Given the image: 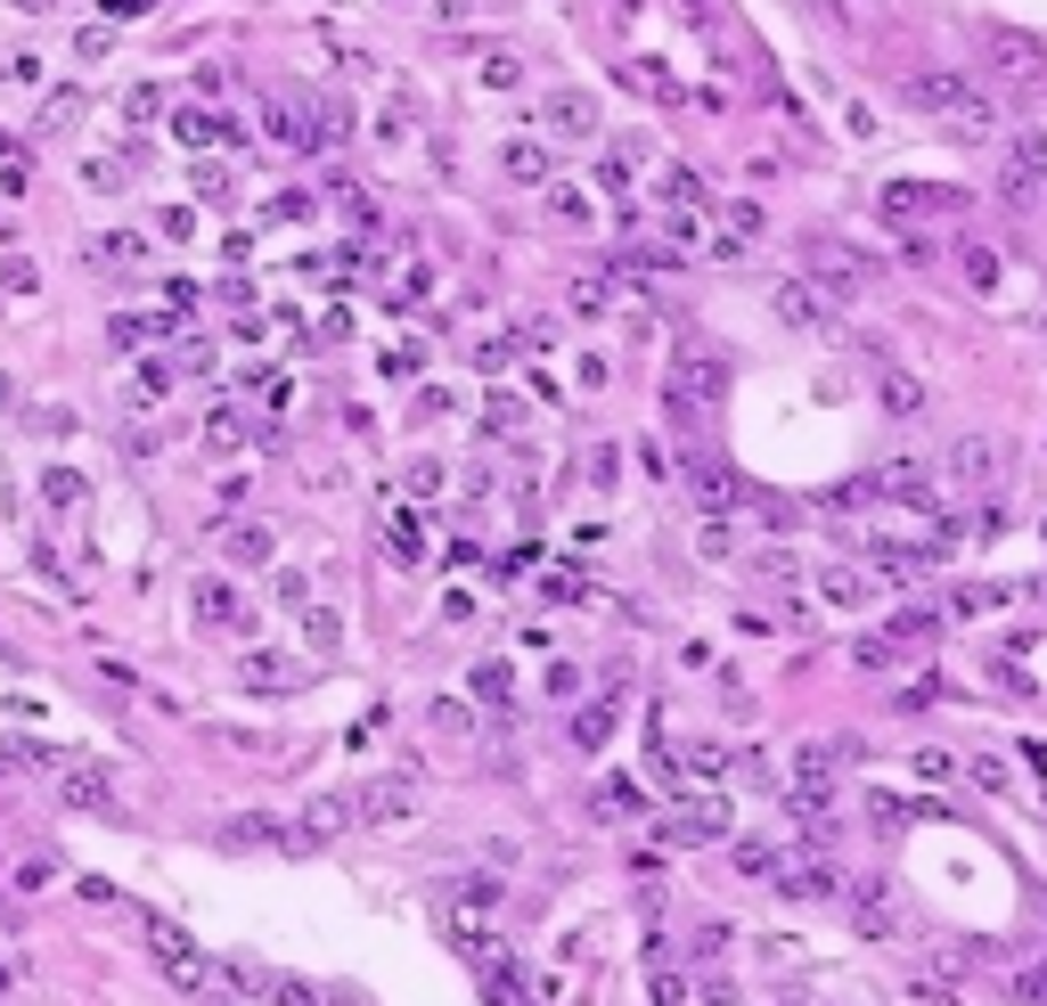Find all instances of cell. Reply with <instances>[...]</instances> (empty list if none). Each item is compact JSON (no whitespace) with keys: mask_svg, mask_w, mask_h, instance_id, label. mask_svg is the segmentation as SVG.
Returning <instances> with one entry per match:
<instances>
[{"mask_svg":"<svg viewBox=\"0 0 1047 1006\" xmlns=\"http://www.w3.org/2000/svg\"><path fill=\"white\" fill-rule=\"evenodd\" d=\"M909 107L916 115H933L941 132H957V139H998V107L974 91L957 66H925V74H909Z\"/></svg>","mask_w":1047,"mask_h":1006,"instance_id":"1","label":"cell"},{"mask_svg":"<svg viewBox=\"0 0 1047 1006\" xmlns=\"http://www.w3.org/2000/svg\"><path fill=\"white\" fill-rule=\"evenodd\" d=\"M139 933H148V957L164 966V982H173V991H197V998H221V991H238V982H229L214 957L197 950V941H188L173 916H139Z\"/></svg>","mask_w":1047,"mask_h":1006,"instance_id":"2","label":"cell"},{"mask_svg":"<svg viewBox=\"0 0 1047 1006\" xmlns=\"http://www.w3.org/2000/svg\"><path fill=\"white\" fill-rule=\"evenodd\" d=\"M728 794L721 786H680V819H663V843H721L728 834Z\"/></svg>","mask_w":1047,"mask_h":1006,"instance_id":"3","label":"cell"},{"mask_svg":"<svg viewBox=\"0 0 1047 1006\" xmlns=\"http://www.w3.org/2000/svg\"><path fill=\"white\" fill-rule=\"evenodd\" d=\"M998 197L1007 205H1047V132H1015L1007 164H998Z\"/></svg>","mask_w":1047,"mask_h":1006,"instance_id":"4","label":"cell"},{"mask_svg":"<svg viewBox=\"0 0 1047 1006\" xmlns=\"http://www.w3.org/2000/svg\"><path fill=\"white\" fill-rule=\"evenodd\" d=\"M58 794H66L74 810H91V819H123V794H115V769H107V761H82V753H66Z\"/></svg>","mask_w":1047,"mask_h":1006,"instance_id":"5","label":"cell"},{"mask_svg":"<svg viewBox=\"0 0 1047 1006\" xmlns=\"http://www.w3.org/2000/svg\"><path fill=\"white\" fill-rule=\"evenodd\" d=\"M221 843H229V851H303V827L279 819V810H229V819H221Z\"/></svg>","mask_w":1047,"mask_h":1006,"instance_id":"6","label":"cell"},{"mask_svg":"<svg viewBox=\"0 0 1047 1006\" xmlns=\"http://www.w3.org/2000/svg\"><path fill=\"white\" fill-rule=\"evenodd\" d=\"M769 311H778L786 328H802V335H827L835 328V295H827L819 279H778V287H769Z\"/></svg>","mask_w":1047,"mask_h":1006,"instance_id":"7","label":"cell"},{"mask_svg":"<svg viewBox=\"0 0 1047 1006\" xmlns=\"http://www.w3.org/2000/svg\"><path fill=\"white\" fill-rule=\"evenodd\" d=\"M352 810H361V827H393L417 810V769H393V778H369L352 794Z\"/></svg>","mask_w":1047,"mask_h":1006,"instance_id":"8","label":"cell"},{"mask_svg":"<svg viewBox=\"0 0 1047 1006\" xmlns=\"http://www.w3.org/2000/svg\"><path fill=\"white\" fill-rule=\"evenodd\" d=\"M721 385H728V361H721V352H704V344H680V369H672V393H680V409H696V402H721Z\"/></svg>","mask_w":1047,"mask_h":1006,"instance_id":"9","label":"cell"},{"mask_svg":"<svg viewBox=\"0 0 1047 1006\" xmlns=\"http://www.w3.org/2000/svg\"><path fill=\"white\" fill-rule=\"evenodd\" d=\"M262 132L279 139V148H328L320 139V107H303V98H287V91L262 98Z\"/></svg>","mask_w":1047,"mask_h":1006,"instance_id":"10","label":"cell"},{"mask_svg":"<svg viewBox=\"0 0 1047 1006\" xmlns=\"http://www.w3.org/2000/svg\"><path fill=\"white\" fill-rule=\"evenodd\" d=\"M188 614H197V631H246V598L229 590L221 573H205L197 590H188Z\"/></svg>","mask_w":1047,"mask_h":1006,"instance_id":"11","label":"cell"},{"mask_svg":"<svg viewBox=\"0 0 1047 1006\" xmlns=\"http://www.w3.org/2000/svg\"><path fill=\"white\" fill-rule=\"evenodd\" d=\"M173 139L188 156L197 148H238V123H229L221 107H197V98H188V107H173Z\"/></svg>","mask_w":1047,"mask_h":1006,"instance_id":"12","label":"cell"},{"mask_svg":"<svg viewBox=\"0 0 1047 1006\" xmlns=\"http://www.w3.org/2000/svg\"><path fill=\"white\" fill-rule=\"evenodd\" d=\"M540 132L549 139H590L598 132V98L590 91H549L540 98Z\"/></svg>","mask_w":1047,"mask_h":1006,"instance_id":"13","label":"cell"},{"mask_svg":"<svg viewBox=\"0 0 1047 1006\" xmlns=\"http://www.w3.org/2000/svg\"><path fill=\"white\" fill-rule=\"evenodd\" d=\"M884 214L909 221V214H966V188H933V180H892L884 188Z\"/></svg>","mask_w":1047,"mask_h":1006,"instance_id":"14","label":"cell"},{"mask_svg":"<svg viewBox=\"0 0 1047 1006\" xmlns=\"http://www.w3.org/2000/svg\"><path fill=\"white\" fill-rule=\"evenodd\" d=\"M296 827H303V851H328L344 827H361V810H352V794H320V802H311Z\"/></svg>","mask_w":1047,"mask_h":1006,"instance_id":"15","label":"cell"},{"mask_svg":"<svg viewBox=\"0 0 1047 1006\" xmlns=\"http://www.w3.org/2000/svg\"><path fill=\"white\" fill-rule=\"evenodd\" d=\"M221 549H229V564H270L279 557V532L270 523H221Z\"/></svg>","mask_w":1047,"mask_h":1006,"instance_id":"16","label":"cell"},{"mask_svg":"<svg viewBox=\"0 0 1047 1006\" xmlns=\"http://www.w3.org/2000/svg\"><path fill=\"white\" fill-rule=\"evenodd\" d=\"M810 279H819V287H827L835 303H851V295H860V287H868V270H860V255H835V246H827V255L810 262Z\"/></svg>","mask_w":1047,"mask_h":1006,"instance_id":"17","label":"cell"},{"mask_svg":"<svg viewBox=\"0 0 1047 1006\" xmlns=\"http://www.w3.org/2000/svg\"><path fill=\"white\" fill-rule=\"evenodd\" d=\"M499 173L524 180V188H549V180H557V173H549V148H540V139H508V148H499Z\"/></svg>","mask_w":1047,"mask_h":1006,"instance_id":"18","label":"cell"},{"mask_svg":"<svg viewBox=\"0 0 1047 1006\" xmlns=\"http://www.w3.org/2000/svg\"><path fill=\"white\" fill-rule=\"evenodd\" d=\"M663 205H672V214H704L712 205V188H704V173H687V164H663Z\"/></svg>","mask_w":1047,"mask_h":1006,"instance_id":"19","label":"cell"},{"mask_svg":"<svg viewBox=\"0 0 1047 1006\" xmlns=\"http://www.w3.org/2000/svg\"><path fill=\"white\" fill-rule=\"evenodd\" d=\"M385 549H393V564H417V557H426V516H417V508H393V516H385Z\"/></svg>","mask_w":1047,"mask_h":1006,"instance_id":"20","label":"cell"},{"mask_svg":"<svg viewBox=\"0 0 1047 1006\" xmlns=\"http://www.w3.org/2000/svg\"><path fill=\"white\" fill-rule=\"evenodd\" d=\"M819 590H827V605H868L875 598V573H868V564H827Z\"/></svg>","mask_w":1047,"mask_h":1006,"instance_id":"21","label":"cell"},{"mask_svg":"<svg viewBox=\"0 0 1047 1006\" xmlns=\"http://www.w3.org/2000/svg\"><path fill=\"white\" fill-rule=\"evenodd\" d=\"M540 197H549V221H564V229H590V221H598L590 188H573V180H549Z\"/></svg>","mask_w":1047,"mask_h":1006,"instance_id":"22","label":"cell"},{"mask_svg":"<svg viewBox=\"0 0 1047 1006\" xmlns=\"http://www.w3.org/2000/svg\"><path fill=\"white\" fill-rule=\"evenodd\" d=\"M605 737H614V687H605V696H590V704L573 712V745H581V753H598Z\"/></svg>","mask_w":1047,"mask_h":1006,"instance_id":"23","label":"cell"},{"mask_svg":"<svg viewBox=\"0 0 1047 1006\" xmlns=\"http://www.w3.org/2000/svg\"><path fill=\"white\" fill-rule=\"evenodd\" d=\"M991 475H998V450L982 443V434H966V443L950 450V484H991Z\"/></svg>","mask_w":1047,"mask_h":1006,"instance_id":"24","label":"cell"},{"mask_svg":"<svg viewBox=\"0 0 1047 1006\" xmlns=\"http://www.w3.org/2000/svg\"><path fill=\"white\" fill-rule=\"evenodd\" d=\"M875 393H884L892 417H925V385H916L909 369H884V376H875Z\"/></svg>","mask_w":1047,"mask_h":1006,"instance_id":"25","label":"cell"},{"mask_svg":"<svg viewBox=\"0 0 1047 1006\" xmlns=\"http://www.w3.org/2000/svg\"><path fill=\"white\" fill-rule=\"evenodd\" d=\"M197 443L205 450H246V417L229 409V402H214V409H205V426H197Z\"/></svg>","mask_w":1047,"mask_h":1006,"instance_id":"26","label":"cell"},{"mask_svg":"<svg viewBox=\"0 0 1047 1006\" xmlns=\"http://www.w3.org/2000/svg\"><path fill=\"white\" fill-rule=\"evenodd\" d=\"M164 385H173V369H164V361H139V369H132V385H123V409H156V402H164Z\"/></svg>","mask_w":1047,"mask_h":1006,"instance_id":"27","label":"cell"},{"mask_svg":"<svg viewBox=\"0 0 1047 1006\" xmlns=\"http://www.w3.org/2000/svg\"><path fill=\"white\" fill-rule=\"evenodd\" d=\"M590 810H598V819H639V810H646V794H639L631 778H605Z\"/></svg>","mask_w":1047,"mask_h":1006,"instance_id":"28","label":"cell"},{"mask_svg":"<svg viewBox=\"0 0 1047 1006\" xmlns=\"http://www.w3.org/2000/svg\"><path fill=\"white\" fill-rule=\"evenodd\" d=\"M467 687H475V696H484L491 712H508V696H516V687H508V663H499V655L475 663V671H467Z\"/></svg>","mask_w":1047,"mask_h":1006,"instance_id":"29","label":"cell"},{"mask_svg":"<svg viewBox=\"0 0 1047 1006\" xmlns=\"http://www.w3.org/2000/svg\"><path fill=\"white\" fill-rule=\"evenodd\" d=\"M91 255L107 262V270H123V262H148V238H139V229H107V238H99Z\"/></svg>","mask_w":1047,"mask_h":1006,"instance_id":"30","label":"cell"},{"mask_svg":"<svg viewBox=\"0 0 1047 1006\" xmlns=\"http://www.w3.org/2000/svg\"><path fill=\"white\" fill-rule=\"evenodd\" d=\"M270 598H279L287 614H311V605H320V598H311V573H296V564H279V573H270Z\"/></svg>","mask_w":1047,"mask_h":1006,"instance_id":"31","label":"cell"},{"mask_svg":"<svg viewBox=\"0 0 1047 1006\" xmlns=\"http://www.w3.org/2000/svg\"><path fill=\"white\" fill-rule=\"evenodd\" d=\"M687 484H696V499H704V516H728V499H737V484H728L721 467H687Z\"/></svg>","mask_w":1047,"mask_h":1006,"instance_id":"32","label":"cell"},{"mask_svg":"<svg viewBox=\"0 0 1047 1006\" xmlns=\"http://www.w3.org/2000/svg\"><path fill=\"white\" fill-rule=\"evenodd\" d=\"M336 639H344L336 605H311V614H303V646H311V655H336Z\"/></svg>","mask_w":1047,"mask_h":1006,"instance_id":"33","label":"cell"},{"mask_svg":"<svg viewBox=\"0 0 1047 1006\" xmlns=\"http://www.w3.org/2000/svg\"><path fill=\"white\" fill-rule=\"evenodd\" d=\"M74 123H82V91H58L50 107H41V139H66Z\"/></svg>","mask_w":1047,"mask_h":1006,"instance_id":"34","label":"cell"},{"mask_svg":"<svg viewBox=\"0 0 1047 1006\" xmlns=\"http://www.w3.org/2000/svg\"><path fill=\"white\" fill-rule=\"evenodd\" d=\"M41 499H50L58 516H74V508H82V475H74V467H50V475H41Z\"/></svg>","mask_w":1047,"mask_h":1006,"instance_id":"35","label":"cell"},{"mask_svg":"<svg viewBox=\"0 0 1047 1006\" xmlns=\"http://www.w3.org/2000/svg\"><path fill=\"white\" fill-rule=\"evenodd\" d=\"M900 646H909V639L875 631V639H860V646H851V663H860V671H892V663H900Z\"/></svg>","mask_w":1047,"mask_h":1006,"instance_id":"36","label":"cell"},{"mask_svg":"<svg viewBox=\"0 0 1047 1006\" xmlns=\"http://www.w3.org/2000/svg\"><path fill=\"white\" fill-rule=\"evenodd\" d=\"M123 123H173V107H164V91H156V82H139V91L123 98Z\"/></svg>","mask_w":1047,"mask_h":1006,"instance_id":"37","label":"cell"},{"mask_svg":"<svg viewBox=\"0 0 1047 1006\" xmlns=\"http://www.w3.org/2000/svg\"><path fill=\"white\" fill-rule=\"evenodd\" d=\"M443 484H450V475H443V458H410V475H402V491H410V499H434Z\"/></svg>","mask_w":1047,"mask_h":1006,"instance_id":"38","label":"cell"},{"mask_svg":"<svg viewBox=\"0 0 1047 1006\" xmlns=\"http://www.w3.org/2000/svg\"><path fill=\"white\" fill-rule=\"evenodd\" d=\"M262 221H311V188H279V197L262 205Z\"/></svg>","mask_w":1047,"mask_h":1006,"instance_id":"39","label":"cell"},{"mask_svg":"<svg viewBox=\"0 0 1047 1006\" xmlns=\"http://www.w3.org/2000/svg\"><path fill=\"white\" fill-rule=\"evenodd\" d=\"M957 262H966V287H982V295L998 287V255H991V246H966Z\"/></svg>","mask_w":1047,"mask_h":1006,"instance_id":"40","label":"cell"},{"mask_svg":"<svg viewBox=\"0 0 1047 1006\" xmlns=\"http://www.w3.org/2000/svg\"><path fill=\"white\" fill-rule=\"evenodd\" d=\"M484 82H491V91H516V82H524V58H516V50H491V58H484Z\"/></svg>","mask_w":1047,"mask_h":1006,"instance_id":"41","label":"cell"},{"mask_svg":"<svg viewBox=\"0 0 1047 1006\" xmlns=\"http://www.w3.org/2000/svg\"><path fill=\"white\" fill-rule=\"evenodd\" d=\"M540 590H549L557 605H581V598H590V581H581V573H573V564H557V573H549V581H540Z\"/></svg>","mask_w":1047,"mask_h":1006,"instance_id":"42","label":"cell"},{"mask_svg":"<svg viewBox=\"0 0 1047 1006\" xmlns=\"http://www.w3.org/2000/svg\"><path fill=\"white\" fill-rule=\"evenodd\" d=\"M0 82H17V91L41 82V58H33V50H9V58H0Z\"/></svg>","mask_w":1047,"mask_h":1006,"instance_id":"43","label":"cell"},{"mask_svg":"<svg viewBox=\"0 0 1047 1006\" xmlns=\"http://www.w3.org/2000/svg\"><path fill=\"white\" fill-rule=\"evenodd\" d=\"M336 205H344V221H376V205H369L361 180H336Z\"/></svg>","mask_w":1047,"mask_h":1006,"instance_id":"44","label":"cell"},{"mask_svg":"<svg viewBox=\"0 0 1047 1006\" xmlns=\"http://www.w3.org/2000/svg\"><path fill=\"white\" fill-rule=\"evenodd\" d=\"M426 287H434V270H426V262H410V270H402V287H393V303H426Z\"/></svg>","mask_w":1047,"mask_h":1006,"instance_id":"45","label":"cell"},{"mask_svg":"<svg viewBox=\"0 0 1047 1006\" xmlns=\"http://www.w3.org/2000/svg\"><path fill=\"white\" fill-rule=\"evenodd\" d=\"M238 680H246V687H287V663H270V655H255V663L238 671Z\"/></svg>","mask_w":1047,"mask_h":1006,"instance_id":"46","label":"cell"},{"mask_svg":"<svg viewBox=\"0 0 1047 1006\" xmlns=\"http://www.w3.org/2000/svg\"><path fill=\"white\" fill-rule=\"evenodd\" d=\"M860 933H892V909H884V892H860Z\"/></svg>","mask_w":1047,"mask_h":1006,"instance_id":"47","label":"cell"},{"mask_svg":"<svg viewBox=\"0 0 1047 1006\" xmlns=\"http://www.w3.org/2000/svg\"><path fill=\"white\" fill-rule=\"evenodd\" d=\"M148 9H156V0H99V17H107V25H139Z\"/></svg>","mask_w":1047,"mask_h":1006,"instance_id":"48","label":"cell"},{"mask_svg":"<svg viewBox=\"0 0 1047 1006\" xmlns=\"http://www.w3.org/2000/svg\"><path fill=\"white\" fill-rule=\"evenodd\" d=\"M957 769H966V761H957V753H933V745L916 753V778H957Z\"/></svg>","mask_w":1047,"mask_h":1006,"instance_id":"49","label":"cell"},{"mask_svg":"<svg viewBox=\"0 0 1047 1006\" xmlns=\"http://www.w3.org/2000/svg\"><path fill=\"white\" fill-rule=\"evenodd\" d=\"M156 229H164V238H197V214H188V205H164Z\"/></svg>","mask_w":1047,"mask_h":1006,"instance_id":"50","label":"cell"},{"mask_svg":"<svg viewBox=\"0 0 1047 1006\" xmlns=\"http://www.w3.org/2000/svg\"><path fill=\"white\" fill-rule=\"evenodd\" d=\"M0 279H9V287H17V295H33V287H41V270H33L25 255H9V262H0Z\"/></svg>","mask_w":1047,"mask_h":1006,"instance_id":"51","label":"cell"},{"mask_svg":"<svg viewBox=\"0 0 1047 1006\" xmlns=\"http://www.w3.org/2000/svg\"><path fill=\"white\" fill-rule=\"evenodd\" d=\"M966 769H974V778L991 786V794H1007V786H1015V769H1007V761H991V753H982V761H966Z\"/></svg>","mask_w":1047,"mask_h":1006,"instance_id":"52","label":"cell"},{"mask_svg":"<svg viewBox=\"0 0 1047 1006\" xmlns=\"http://www.w3.org/2000/svg\"><path fill=\"white\" fill-rule=\"evenodd\" d=\"M434 728H450V737H467V728H475V712H467V704H434Z\"/></svg>","mask_w":1047,"mask_h":1006,"instance_id":"53","label":"cell"},{"mask_svg":"<svg viewBox=\"0 0 1047 1006\" xmlns=\"http://www.w3.org/2000/svg\"><path fill=\"white\" fill-rule=\"evenodd\" d=\"M614 458H622L614 443H598V450H590V484H598V491H605V484H614Z\"/></svg>","mask_w":1047,"mask_h":1006,"instance_id":"54","label":"cell"},{"mask_svg":"<svg viewBox=\"0 0 1047 1006\" xmlns=\"http://www.w3.org/2000/svg\"><path fill=\"white\" fill-rule=\"evenodd\" d=\"M107 41H115V25H107V17H99V25H91V33H82V41H74V50H82V58H107Z\"/></svg>","mask_w":1047,"mask_h":1006,"instance_id":"55","label":"cell"},{"mask_svg":"<svg viewBox=\"0 0 1047 1006\" xmlns=\"http://www.w3.org/2000/svg\"><path fill=\"white\" fill-rule=\"evenodd\" d=\"M728 221H737V238H753V229H761V205L737 197V205H728Z\"/></svg>","mask_w":1047,"mask_h":1006,"instance_id":"56","label":"cell"},{"mask_svg":"<svg viewBox=\"0 0 1047 1006\" xmlns=\"http://www.w3.org/2000/svg\"><path fill=\"white\" fill-rule=\"evenodd\" d=\"M82 173H91V188H123V164H107V156H91Z\"/></svg>","mask_w":1047,"mask_h":1006,"instance_id":"57","label":"cell"},{"mask_svg":"<svg viewBox=\"0 0 1047 1006\" xmlns=\"http://www.w3.org/2000/svg\"><path fill=\"white\" fill-rule=\"evenodd\" d=\"M696 998H704V1006H737V991H728L721 974H704V991H696Z\"/></svg>","mask_w":1047,"mask_h":1006,"instance_id":"58","label":"cell"},{"mask_svg":"<svg viewBox=\"0 0 1047 1006\" xmlns=\"http://www.w3.org/2000/svg\"><path fill=\"white\" fill-rule=\"evenodd\" d=\"M475 9H491V0H434V17H475Z\"/></svg>","mask_w":1047,"mask_h":1006,"instance_id":"59","label":"cell"},{"mask_svg":"<svg viewBox=\"0 0 1047 1006\" xmlns=\"http://www.w3.org/2000/svg\"><path fill=\"white\" fill-rule=\"evenodd\" d=\"M17 9H25V17H50V9H58V0H17Z\"/></svg>","mask_w":1047,"mask_h":1006,"instance_id":"60","label":"cell"},{"mask_svg":"<svg viewBox=\"0 0 1047 1006\" xmlns=\"http://www.w3.org/2000/svg\"><path fill=\"white\" fill-rule=\"evenodd\" d=\"M9 982H17V966H9V957H0V991H9Z\"/></svg>","mask_w":1047,"mask_h":1006,"instance_id":"61","label":"cell"},{"mask_svg":"<svg viewBox=\"0 0 1047 1006\" xmlns=\"http://www.w3.org/2000/svg\"><path fill=\"white\" fill-rule=\"evenodd\" d=\"M9 402H17V393H9V376H0V409H9Z\"/></svg>","mask_w":1047,"mask_h":1006,"instance_id":"62","label":"cell"}]
</instances>
